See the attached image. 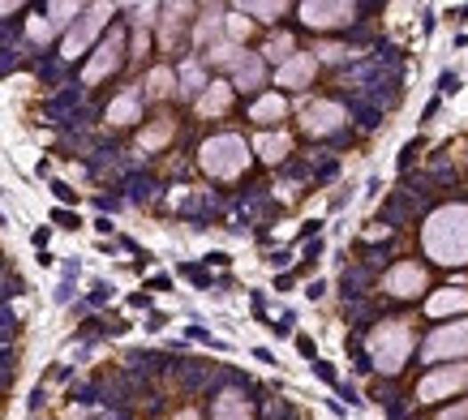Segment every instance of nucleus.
Masks as SVG:
<instances>
[{"label":"nucleus","instance_id":"obj_1","mask_svg":"<svg viewBox=\"0 0 468 420\" xmlns=\"http://www.w3.org/2000/svg\"><path fill=\"white\" fill-rule=\"evenodd\" d=\"M421 245L434 262L443 266H464L468 262V206H443L434 210L425 232H421Z\"/></svg>","mask_w":468,"mask_h":420},{"label":"nucleus","instance_id":"obj_2","mask_svg":"<svg viewBox=\"0 0 468 420\" xmlns=\"http://www.w3.org/2000/svg\"><path fill=\"white\" fill-rule=\"evenodd\" d=\"M246 163H249V147H246V138H237V133H220V138H211L202 147V168L211 176H220V180L241 176Z\"/></svg>","mask_w":468,"mask_h":420},{"label":"nucleus","instance_id":"obj_3","mask_svg":"<svg viewBox=\"0 0 468 420\" xmlns=\"http://www.w3.org/2000/svg\"><path fill=\"white\" fill-rule=\"evenodd\" d=\"M408 352H413V335H408L404 321H383V326L370 335V356L383 373L399 369V365L408 361Z\"/></svg>","mask_w":468,"mask_h":420},{"label":"nucleus","instance_id":"obj_4","mask_svg":"<svg viewBox=\"0 0 468 420\" xmlns=\"http://www.w3.org/2000/svg\"><path fill=\"white\" fill-rule=\"evenodd\" d=\"M468 352V321H451V326H439L425 347H421V356L425 361H447V356H464Z\"/></svg>","mask_w":468,"mask_h":420},{"label":"nucleus","instance_id":"obj_5","mask_svg":"<svg viewBox=\"0 0 468 420\" xmlns=\"http://www.w3.org/2000/svg\"><path fill=\"white\" fill-rule=\"evenodd\" d=\"M464 382H468V365H456V369H439V373H430V377H425V382L417 386V399H425V403H434V399H447V395H456Z\"/></svg>","mask_w":468,"mask_h":420},{"label":"nucleus","instance_id":"obj_6","mask_svg":"<svg viewBox=\"0 0 468 420\" xmlns=\"http://www.w3.org/2000/svg\"><path fill=\"white\" fill-rule=\"evenodd\" d=\"M108 18H112V4H95V9H91V13H86V18H82V22L69 30V39H65V52H69V56L86 52V44L95 39V30L108 22Z\"/></svg>","mask_w":468,"mask_h":420},{"label":"nucleus","instance_id":"obj_7","mask_svg":"<svg viewBox=\"0 0 468 420\" xmlns=\"http://www.w3.org/2000/svg\"><path fill=\"white\" fill-rule=\"evenodd\" d=\"M421 288H425V271H421L417 262H399V266L387 274V292H391V297H417Z\"/></svg>","mask_w":468,"mask_h":420},{"label":"nucleus","instance_id":"obj_8","mask_svg":"<svg viewBox=\"0 0 468 420\" xmlns=\"http://www.w3.org/2000/svg\"><path fill=\"white\" fill-rule=\"evenodd\" d=\"M344 124V107L340 103H310L305 107V129L310 133H335Z\"/></svg>","mask_w":468,"mask_h":420},{"label":"nucleus","instance_id":"obj_9","mask_svg":"<svg viewBox=\"0 0 468 420\" xmlns=\"http://www.w3.org/2000/svg\"><path fill=\"white\" fill-rule=\"evenodd\" d=\"M352 13H357L352 4H301V22L305 26H340Z\"/></svg>","mask_w":468,"mask_h":420},{"label":"nucleus","instance_id":"obj_10","mask_svg":"<svg viewBox=\"0 0 468 420\" xmlns=\"http://www.w3.org/2000/svg\"><path fill=\"white\" fill-rule=\"evenodd\" d=\"M121 48H125V39L121 35H108V44L95 52V60L86 65V82H99L103 74H112L117 65H121Z\"/></svg>","mask_w":468,"mask_h":420},{"label":"nucleus","instance_id":"obj_11","mask_svg":"<svg viewBox=\"0 0 468 420\" xmlns=\"http://www.w3.org/2000/svg\"><path fill=\"white\" fill-rule=\"evenodd\" d=\"M310 77H314V56H310V52H296L288 65H279V86H293V91H301Z\"/></svg>","mask_w":468,"mask_h":420},{"label":"nucleus","instance_id":"obj_12","mask_svg":"<svg viewBox=\"0 0 468 420\" xmlns=\"http://www.w3.org/2000/svg\"><path fill=\"white\" fill-rule=\"evenodd\" d=\"M228 103H232V86L228 82H211V91L198 99V112L202 116H220V112H228Z\"/></svg>","mask_w":468,"mask_h":420},{"label":"nucleus","instance_id":"obj_13","mask_svg":"<svg viewBox=\"0 0 468 420\" xmlns=\"http://www.w3.org/2000/svg\"><path fill=\"white\" fill-rule=\"evenodd\" d=\"M430 318H443V313H456V309H468V292H460V288H447V292H439V297H430Z\"/></svg>","mask_w":468,"mask_h":420},{"label":"nucleus","instance_id":"obj_14","mask_svg":"<svg viewBox=\"0 0 468 420\" xmlns=\"http://www.w3.org/2000/svg\"><path fill=\"white\" fill-rule=\"evenodd\" d=\"M215 420H249L246 395H237V391H223V395L215 399Z\"/></svg>","mask_w":468,"mask_h":420},{"label":"nucleus","instance_id":"obj_15","mask_svg":"<svg viewBox=\"0 0 468 420\" xmlns=\"http://www.w3.org/2000/svg\"><path fill=\"white\" fill-rule=\"evenodd\" d=\"M254 150H258V155H262V159H284V155H288V150H293V142H288V133H262V138H258V142H254Z\"/></svg>","mask_w":468,"mask_h":420},{"label":"nucleus","instance_id":"obj_16","mask_svg":"<svg viewBox=\"0 0 468 420\" xmlns=\"http://www.w3.org/2000/svg\"><path fill=\"white\" fill-rule=\"evenodd\" d=\"M258 82H262V60H258V56H241V60H237V86H258Z\"/></svg>","mask_w":468,"mask_h":420},{"label":"nucleus","instance_id":"obj_17","mask_svg":"<svg viewBox=\"0 0 468 420\" xmlns=\"http://www.w3.org/2000/svg\"><path fill=\"white\" fill-rule=\"evenodd\" d=\"M284 112H288V103L279 99V95H267V99L254 103V112H249V116H254V121H279Z\"/></svg>","mask_w":468,"mask_h":420},{"label":"nucleus","instance_id":"obj_18","mask_svg":"<svg viewBox=\"0 0 468 420\" xmlns=\"http://www.w3.org/2000/svg\"><path fill=\"white\" fill-rule=\"evenodd\" d=\"M108 121L112 124H129V121H138V99L133 95H121V99L108 107Z\"/></svg>","mask_w":468,"mask_h":420},{"label":"nucleus","instance_id":"obj_19","mask_svg":"<svg viewBox=\"0 0 468 420\" xmlns=\"http://www.w3.org/2000/svg\"><path fill=\"white\" fill-rule=\"evenodd\" d=\"M267 56H271V60H284V65H288V60L296 56V52H293V39H288V35H275L271 44H267Z\"/></svg>","mask_w":468,"mask_h":420},{"label":"nucleus","instance_id":"obj_20","mask_svg":"<svg viewBox=\"0 0 468 420\" xmlns=\"http://www.w3.org/2000/svg\"><path fill=\"white\" fill-rule=\"evenodd\" d=\"M168 91H173V74L168 69H155L150 74V95H168Z\"/></svg>","mask_w":468,"mask_h":420},{"label":"nucleus","instance_id":"obj_21","mask_svg":"<svg viewBox=\"0 0 468 420\" xmlns=\"http://www.w3.org/2000/svg\"><path fill=\"white\" fill-rule=\"evenodd\" d=\"M220 26H223V18H215V13H211L206 22L198 26V44H206V39H215V30H220Z\"/></svg>","mask_w":468,"mask_h":420},{"label":"nucleus","instance_id":"obj_22","mask_svg":"<svg viewBox=\"0 0 468 420\" xmlns=\"http://www.w3.org/2000/svg\"><path fill=\"white\" fill-rule=\"evenodd\" d=\"M48 35H52V22H48V18H30V39H39V44H44Z\"/></svg>","mask_w":468,"mask_h":420},{"label":"nucleus","instance_id":"obj_23","mask_svg":"<svg viewBox=\"0 0 468 420\" xmlns=\"http://www.w3.org/2000/svg\"><path fill=\"white\" fill-rule=\"evenodd\" d=\"M181 82H185V91L194 95L198 86H202V74H198V65H185V74H181Z\"/></svg>","mask_w":468,"mask_h":420},{"label":"nucleus","instance_id":"obj_24","mask_svg":"<svg viewBox=\"0 0 468 420\" xmlns=\"http://www.w3.org/2000/svg\"><path fill=\"white\" fill-rule=\"evenodd\" d=\"M249 13H258L262 22H271L275 13H284V4H249Z\"/></svg>","mask_w":468,"mask_h":420},{"label":"nucleus","instance_id":"obj_25","mask_svg":"<svg viewBox=\"0 0 468 420\" xmlns=\"http://www.w3.org/2000/svg\"><path fill=\"white\" fill-rule=\"evenodd\" d=\"M164 138H168V124H155V129H150L147 138H142V147H159Z\"/></svg>","mask_w":468,"mask_h":420},{"label":"nucleus","instance_id":"obj_26","mask_svg":"<svg viewBox=\"0 0 468 420\" xmlns=\"http://www.w3.org/2000/svg\"><path fill=\"white\" fill-rule=\"evenodd\" d=\"M69 13H77V4H52V22H69Z\"/></svg>","mask_w":468,"mask_h":420},{"label":"nucleus","instance_id":"obj_27","mask_svg":"<svg viewBox=\"0 0 468 420\" xmlns=\"http://www.w3.org/2000/svg\"><path fill=\"white\" fill-rule=\"evenodd\" d=\"M319 52H322V60H340L348 48H335V44H327V48H319Z\"/></svg>","mask_w":468,"mask_h":420},{"label":"nucleus","instance_id":"obj_28","mask_svg":"<svg viewBox=\"0 0 468 420\" xmlns=\"http://www.w3.org/2000/svg\"><path fill=\"white\" fill-rule=\"evenodd\" d=\"M443 420H468V403H464V408H456V412H447Z\"/></svg>","mask_w":468,"mask_h":420},{"label":"nucleus","instance_id":"obj_29","mask_svg":"<svg viewBox=\"0 0 468 420\" xmlns=\"http://www.w3.org/2000/svg\"><path fill=\"white\" fill-rule=\"evenodd\" d=\"M181 420H198V416H194V412H185V416H181Z\"/></svg>","mask_w":468,"mask_h":420}]
</instances>
